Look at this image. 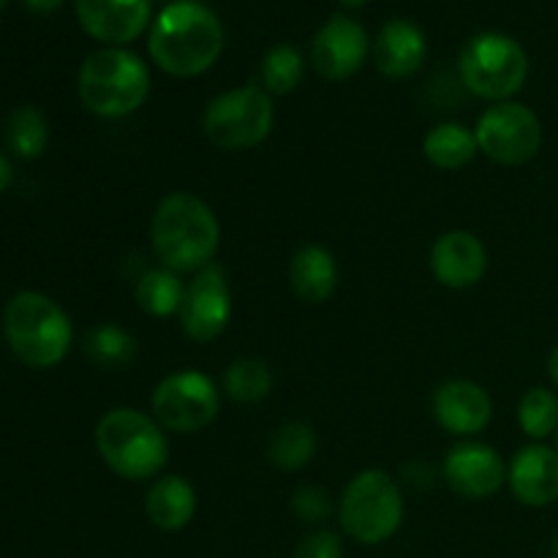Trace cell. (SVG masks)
I'll return each mask as SVG.
<instances>
[{"mask_svg": "<svg viewBox=\"0 0 558 558\" xmlns=\"http://www.w3.org/2000/svg\"><path fill=\"white\" fill-rule=\"evenodd\" d=\"M150 60L169 76L189 80L210 71L223 52V25L216 11L196 0H174L153 20Z\"/></svg>", "mask_w": 558, "mask_h": 558, "instance_id": "obj_1", "label": "cell"}, {"mask_svg": "<svg viewBox=\"0 0 558 558\" xmlns=\"http://www.w3.org/2000/svg\"><path fill=\"white\" fill-rule=\"evenodd\" d=\"M150 245L172 272H199L213 265L221 245V223L213 207L191 191H172L150 218Z\"/></svg>", "mask_w": 558, "mask_h": 558, "instance_id": "obj_2", "label": "cell"}, {"mask_svg": "<svg viewBox=\"0 0 558 558\" xmlns=\"http://www.w3.org/2000/svg\"><path fill=\"white\" fill-rule=\"evenodd\" d=\"M87 112L104 120H123L150 96V69L125 47H104L87 54L76 80Z\"/></svg>", "mask_w": 558, "mask_h": 558, "instance_id": "obj_3", "label": "cell"}, {"mask_svg": "<svg viewBox=\"0 0 558 558\" xmlns=\"http://www.w3.org/2000/svg\"><path fill=\"white\" fill-rule=\"evenodd\" d=\"M96 450L118 477L145 483L169 463L167 430L140 409H112L96 425Z\"/></svg>", "mask_w": 558, "mask_h": 558, "instance_id": "obj_4", "label": "cell"}, {"mask_svg": "<svg viewBox=\"0 0 558 558\" xmlns=\"http://www.w3.org/2000/svg\"><path fill=\"white\" fill-rule=\"evenodd\" d=\"M3 332L14 357L31 368H54L74 343L69 314L41 292H20L9 300Z\"/></svg>", "mask_w": 558, "mask_h": 558, "instance_id": "obj_5", "label": "cell"}, {"mask_svg": "<svg viewBox=\"0 0 558 558\" xmlns=\"http://www.w3.org/2000/svg\"><path fill=\"white\" fill-rule=\"evenodd\" d=\"M401 485L385 469H363L343 488L338 523L360 545H381L403 523Z\"/></svg>", "mask_w": 558, "mask_h": 558, "instance_id": "obj_6", "label": "cell"}, {"mask_svg": "<svg viewBox=\"0 0 558 558\" xmlns=\"http://www.w3.org/2000/svg\"><path fill=\"white\" fill-rule=\"evenodd\" d=\"M458 76L472 96L485 101H510L529 80V54L507 33H477L458 54Z\"/></svg>", "mask_w": 558, "mask_h": 558, "instance_id": "obj_7", "label": "cell"}, {"mask_svg": "<svg viewBox=\"0 0 558 558\" xmlns=\"http://www.w3.org/2000/svg\"><path fill=\"white\" fill-rule=\"evenodd\" d=\"M276 125V107L265 87H234L210 98L202 114L207 140L227 153H245L259 147Z\"/></svg>", "mask_w": 558, "mask_h": 558, "instance_id": "obj_8", "label": "cell"}, {"mask_svg": "<svg viewBox=\"0 0 558 558\" xmlns=\"http://www.w3.org/2000/svg\"><path fill=\"white\" fill-rule=\"evenodd\" d=\"M150 409L156 423L169 434H199L216 423L221 396L202 371H174L156 385Z\"/></svg>", "mask_w": 558, "mask_h": 558, "instance_id": "obj_9", "label": "cell"}, {"mask_svg": "<svg viewBox=\"0 0 558 558\" xmlns=\"http://www.w3.org/2000/svg\"><path fill=\"white\" fill-rule=\"evenodd\" d=\"M477 147L499 167H523L543 147V123L526 104L501 101L485 109L477 120Z\"/></svg>", "mask_w": 558, "mask_h": 558, "instance_id": "obj_10", "label": "cell"}, {"mask_svg": "<svg viewBox=\"0 0 558 558\" xmlns=\"http://www.w3.org/2000/svg\"><path fill=\"white\" fill-rule=\"evenodd\" d=\"M180 327L196 343H210L232 319V287L221 265H207L185 283L183 305L178 311Z\"/></svg>", "mask_w": 558, "mask_h": 558, "instance_id": "obj_11", "label": "cell"}, {"mask_svg": "<svg viewBox=\"0 0 558 558\" xmlns=\"http://www.w3.org/2000/svg\"><path fill=\"white\" fill-rule=\"evenodd\" d=\"M447 485L458 496L472 501L490 499L499 494L507 483V463L501 461L499 452L485 441L463 439L447 450L445 463H441Z\"/></svg>", "mask_w": 558, "mask_h": 558, "instance_id": "obj_12", "label": "cell"}, {"mask_svg": "<svg viewBox=\"0 0 558 558\" xmlns=\"http://www.w3.org/2000/svg\"><path fill=\"white\" fill-rule=\"evenodd\" d=\"M368 33L347 14H332L311 41V63L316 74L330 82H343L357 74L368 60Z\"/></svg>", "mask_w": 558, "mask_h": 558, "instance_id": "obj_13", "label": "cell"}, {"mask_svg": "<svg viewBox=\"0 0 558 558\" xmlns=\"http://www.w3.org/2000/svg\"><path fill=\"white\" fill-rule=\"evenodd\" d=\"M82 31L104 47H125L150 27L153 0H74Z\"/></svg>", "mask_w": 558, "mask_h": 558, "instance_id": "obj_14", "label": "cell"}, {"mask_svg": "<svg viewBox=\"0 0 558 558\" xmlns=\"http://www.w3.org/2000/svg\"><path fill=\"white\" fill-rule=\"evenodd\" d=\"M434 420L452 436L472 439L494 420V401L488 390L472 379H450L436 387L430 401Z\"/></svg>", "mask_w": 558, "mask_h": 558, "instance_id": "obj_15", "label": "cell"}, {"mask_svg": "<svg viewBox=\"0 0 558 558\" xmlns=\"http://www.w3.org/2000/svg\"><path fill=\"white\" fill-rule=\"evenodd\" d=\"M488 270L483 240L466 229H450L430 248V272L447 289H472Z\"/></svg>", "mask_w": 558, "mask_h": 558, "instance_id": "obj_16", "label": "cell"}, {"mask_svg": "<svg viewBox=\"0 0 558 558\" xmlns=\"http://www.w3.org/2000/svg\"><path fill=\"white\" fill-rule=\"evenodd\" d=\"M512 496L526 507H548L558 501V450L534 441L521 447L507 466Z\"/></svg>", "mask_w": 558, "mask_h": 558, "instance_id": "obj_17", "label": "cell"}, {"mask_svg": "<svg viewBox=\"0 0 558 558\" xmlns=\"http://www.w3.org/2000/svg\"><path fill=\"white\" fill-rule=\"evenodd\" d=\"M374 63L390 80H409L428 60V38L412 20H390L381 25L374 47Z\"/></svg>", "mask_w": 558, "mask_h": 558, "instance_id": "obj_18", "label": "cell"}, {"mask_svg": "<svg viewBox=\"0 0 558 558\" xmlns=\"http://www.w3.org/2000/svg\"><path fill=\"white\" fill-rule=\"evenodd\" d=\"M289 283L303 303H325L338 289V262L330 248L308 243L294 251L289 262Z\"/></svg>", "mask_w": 558, "mask_h": 558, "instance_id": "obj_19", "label": "cell"}, {"mask_svg": "<svg viewBox=\"0 0 558 558\" xmlns=\"http://www.w3.org/2000/svg\"><path fill=\"white\" fill-rule=\"evenodd\" d=\"M145 512L161 532H180L196 515V490L183 474H161L145 496Z\"/></svg>", "mask_w": 558, "mask_h": 558, "instance_id": "obj_20", "label": "cell"}, {"mask_svg": "<svg viewBox=\"0 0 558 558\" xmlns=\"http://www.w3.org/2000/svg\"><path fill=\"white\" fill-rule=\"evenodd\" d=\"M477 153V134L463 123L434 125L423 140V156L428 158V163H434L436 169H447V172L472 163Z\"/></svg>", "mask_w": 558, "mask_h": 558, "instance_id": "obj_21", "label": "cell"}, {"mask_svg": "<svg viewBox=\"0 0 558 558\" xmlns=\"http://www.w3.org/2000/svg\"><path fill=\"white\" fill-rule=\"evenodd\" d=\"M316 430L308 423H287L278 430H272L270 441H267V458L281 472H300L308 466L316 456Z\"/></svg>", "mask_w": 558, "mask_h": 558, "instance_id": "obj_22", "label": "cell"}, {"mask_svg": "<svg viewBox=\"0 0 558 558\" xmlns=\"http://www.w3.org/2000/svg\"><path fill=\"white\" fill-rule=\"evenodd\" d=\"M183 294L185 283L180 281L178 272L167 270V267L147 270L134 287V300L140 311H145L147 316H156V319L178 314L180 305H183Z\"/></svg>", "mask_w": 558, "mask_h": 558, "instance_id": "obj_23", "label": "cell"}, {"mask_svg": "<svg viewBox=\"0 0 558 558\" xmlns=\"http://www.w3.org/2000/svg\"><path fill=\"white\" fill-rule=\"evenodd\" d=\"M136 352V338L131 336L125 327L114 325V322H104L87 330L85 336V354L93 365L107 371H120L125 365L134 363Z\"/></svg>", "mask_w": 558, "mask_h": 558, "instance_id": "obj_24", "label": "cell"}, {"mask_svg": "<svg viewBox=\"0 0 558 558\" xmlns=\"http://www.w3.org/2000/svg\"><path fill=\"white\" fill-rule=\"evenodd\" d=\"M272 371L259 357H240L223 371V392L238 403H259L272 392Z\"/></svg>", "mask_w": 558, "mask_h": 558, "instance_id": "obj_25", "label": "cell"}, {"mask_svg": "<svg viewBox=\"0 0 558 558\" xmlns=\"http://www.w3.org/2000/svg\"><path fill=\"white\" fill-rule=\"evenodd\" d=\"M49 142V125L47 118H44L41 109L31 107H16L11 112L9 125H5V145L22 161H33V158L41 156L47 150Z\"/></svg>", "mask_w": 558, "mask_h": 558, "instance_id": "obj_26", "label": "cell"}, {"mask_svg": "<svg viewBox=\"0 0 558 558\" xmlns=\"http://www.w3.org/2000/svg\"><path fill=\"white\" fill-rule=\"evenodd\" d=\"M303 54L294 44H276L272 49H267L259 65L262 85L270 96H289L292 90H298V85L303 82Z\"/></svg>", "mask_w": 558, "mask_h": 558, "instance_id": "obj_27", "label": "cell"}, {"mask_svg": "<svg viewBox=\"0 0 558 558\" xmlns=\"http://www.w3.org/2000/svg\"><path fill=\"white\" fill-rule=\"evenodd\" d=\"M518 425L534 441L556 436L558 428V396L548 387H532L518 403Z\"/></svg>", "mask_w": 558, "mask_h": 558, "instance_id": "obj_28", "label": "cell"}, {"mask_svg": "<svg viewBox=\"0 0 558 558\" xmlns=\"http://www.w3.org/2000/svg\"><path fill=\"white\" fill-rule=\"evenodd\" d=\"M289 507H292V515L305 526H316V523L327 521L336 510L330 490L319 488V485H303V488L294 490Z\"/></svg>", "mask_w": 558, "mask_h": 558, "instance_id": "obj_29", "label": "cell"}, {"mask_svg": "<svg viewBox=\"0 0 558 558\" xmlns=\"http://www.w3.org/2000/svg\"><path fill=\"white\" fill-rule=\"evenodd\" d=\"M292 558H343L341 534L330 529H316L294 545Z\"/></svg>", "mask_w": 558, "mask_h": 558, "instance_id": "obj_30", "label": "cell"}, {"mask_svg": "<svg viewBox=\"0 0 558 558\" xmlns=\"http://www.w3.org/2000/svg\"><path fill=\"white\" fill-rule=\"evenodd\" d=\"M25 5L31 11H36V14H52V11H58L63 5V0H25Z\"/></svg>", "mask_w": 558, "mask_h": 558, "instance_id": "obj_31", "label": "cell"}, {"mask_svg": "<svg viewBox=\"0 0 558 558\" xmlns=\"http://www.w3.org/2000/svg\"><path fill=\"white\" fill-rule=\"evenodd\" d=\"M9 185H11V163H9V158L0 153V194H3Z\"/></svg>", "mask_w": 558, "mask_h": 558, "instance_id": "obj_32", "label": "cell"}, {"mask_svg": "<svg viewBox=\"0 0 558 558\" xmlns=\"http://www.w3.org/2000/svg\"><path fill=\"white\" fill-rule=\"evenodd\" d=\"M548 376H550V381L558 387V347H554V352H550V357H548Z\"/></svg>", "mask_w": 558, "mask_h": 558, "instance_id": "obj_33", "label": "cell"}, {"mask_svg": "<svg viewBox=\"0 0 558 558\" xmlns=\"http://www.w3.org/2000/svg\"><path fill=\"white\" fill-rule=\"evenodd\" d=\"M338 3L347 5V9H363V5L368 3V0H338Z\"/></svg>", "mask_w": 558, "mask_h": 558, "instance_id": "obj_34", "label": "cell"}, {"mask_svg": "<svg viewBox=\"0 0 558 558\" xmlns=\"http://www.w3.org/2000/svg\"><path fill=\"white\" fill-rule=\"evenodd\" d=\"M554 556L558 558V534H556V539H554Z\"/></svg>", "mask_w": 558, "mask_h": 558, "instance_id": "obj_35", "label": "cell"}, {"mask_svg": "<svg viewBox=\"0 0 558 558\" xmlns=\"http://www.w3.org/2000/svg\"><path fill=\"white\" fill-rule=\"evenodd\" d=\"M5 3H9V0H0V11H3V9H5Z\"/></svg>", "mask_w": 558, "mask_h": 558, "instance_id": "obj_36", "label": "cell"}, {"mask_svg": "<svg viewBox=\"0 0 558 558\" xmlns=\"http://www.w3.org/2000/svg\"><path fill=\"white\" fill-rule=\"evenodd\" d=\"M556 450H558V428H556Z\"/></svg>", "mask_w": 558, "mask_h": 558, "instance_id": "obj_37", "label": "cell"}, {"mask_svg": "<svg viewBox=\"0 0 558 558\" xmlns=\"http://www.w3.org/2000/svg\"><path fill=\"white\" fill-rule=\"evenodd\" d=\"M196 3H199V0H196Z\"/></svg>", "mask_w": 558, "mask_h": 558, "instance_id": "obj_38", "label": "cell"}]
</instances>
